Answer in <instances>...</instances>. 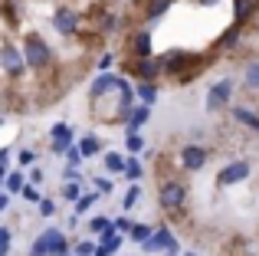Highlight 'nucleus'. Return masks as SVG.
Wrapping results in <instances>:
<instances>
[{"label": "nucleus", "mask_w": 259, "mask_h": 256, "mask_svg": "<svg viewBox=\"0 0 259 256\" xmlns=\"http://www.w3.org/2000/svg\"><path fill=\"white\" fill-rule=\"evenodd\" d=\"M23 63L30 66V69H43V66H50V59H53V50H50V43H46L39 33H30V36L23 39Z\"/></svg>", "instance_id": "f257e3e1"}, {"label": "nucleus", "mask_w": 259, "mask_h": 256, "mask_svg": "<svg viewBox=\"0 0 259 256\" xmlns=\"http://www.w3.org/2000/svg\"><path fill=\"white\" fill-rule=\"evenodd\" d=\"M30 256H69V243H66L63 230H56V227L43 230L36 237V243H33Z\"/></svg>", "instance_id": "f03ea898"}, {"label": "nucleus", "mask_w": 259, "mask_h": 256, "mask_svg": "<svg viewBox=\"0 0 259 256\" xmlns=\"http://www.w3.org/2000/svg\"><path fill=\"white\" fill-rule=\"evenodd\" d=\"M158 200H161L164 210H181V207L187 204V184H181V181H167V184H161Z\"/></svg>", "instance_id": "7ed1b4c3"}, {"label": "nucleus", "mask_w": 259, "mask_h": 256, "mask_svg": "<svg viewBox=\"0 0 259 256\" xmlns=\"http://www.w3.org/2000/svg\"><path fill=\"white\" fill-rule=\"evenodd\" d=\"M141 250L145 253H171V250H177V240L167 227H158V230H151V237L141 243Z\"/></svg>", "instance_id": "20e7f679"}, {"label": "nucleus", "mask_w": 259, "mask_h": 256, "mask_svg": "<svg viewBox=\"0 0 259 256\" xmlns=\"http://www.w3.org/2000/svg\"><path fill=\"white\" fill-rule=\"evenodd\" d=\"M230 96H233V82H230V79H220V82H213V86H210V92H207V112L223 109V105L230 102Z\"/></svg>", "instance_id": "39448f33"}, {"label": "nucleus", "mask_w": 259, "mask_h": 256, "mask_svg": "<svg viewBox=\"0 0 259 256\" xmlns=\"http://www.w3.org/2000/svg\"><path fill=\"white\" fill-rule=\"evenodd\" d=\"M53 26H56V33H63V36H72L79 26V13L72 10V7H59L56 13H53Z\"/></svg>", "instance_id": "423d86ee"}, {"label": "nucleus", "mask_w": 259, "mask_h": 256, "mask_svg": "<svg viewBox=\"0 0 259 256\" xmlns=\"http://www.w3.org/2000/svg\"><path fill=\"white\" fill-rule=\"evenodd\" d=\"M246 178H249V161H233V164H227L220 174H217V184H220V187H230V184L246 181Z\"/></svg>", "instance_id": "0eeeda50"}, {"label": "nucleus", "mask_w": 259, "mask_h": 256, "mask_svg": "<svg viewBox=\"0 0 259 256\" xmlns=\"http://www.w3.org/2000/svg\"><path fill=\"white\" fill-rule=\"evenodd\" d=\"M0 66H4V72H7V76H20V72L26 69L23 53H20L17 46H4V50H0Z\"/></svg>", "instance_id": "6e6552de"}, {"label": "nucleus", "mask_w": 259, "mask_h": 256, "mask_svg": "<svg viewBox=\"0 0 259 256\" xmlns=\"http://www.w3.org/2000/svg\"><path fill=\"white\" fill-rule=\"evenodd\" d=\"M181 164L187 167V171H200V167L207 164V148H200V145H184L181 148Z\"/></svg>", "instance_id": "1a4fd4ad"}, {"label": "nucleus", "mask_w": 259, "mask_h": 256, "mask_svg": "<svg viewBox=\"0 0 259 256\" xmlns=\"http://www.w3.org/2000/svg\"><path fill=\"white\" fill-rule=\"evenodd\" d=\"M50 138H53V151H66V148L72 145V128L69 125H53L50 128Z\"/></svg>", "instance_id": "9d476101"}, {"label": "nucleus", "mask_w": 259, "mask_h": 256, "mask_svg": "<svg viewBox=\"0 0 259 256\" xmlns=\"http://www.w3.org/2000/svg\"><path fill=\"white\" fill-rule=\"evenodd\" d=\"M132 53H135L138 59H148V56H151V33H148V30H138V33H135Z\"/></svg>", "instance_id": "9b49d317"}, {"label": "nucleus", "mask_w": 259, "mask_h": 256, "mask_svg": "<svg viewBox=\"0 0 259 256\" xmlns=\"http://www.w3.org/2000/svg\"><path fill=\"white\" fill-rule=\"evenodd\" d=\"M118 82H121L118 76H99V79L92 82V99L108 96V92H118Z\"/></svg>", "instance_id": "f8f14e48"}, {"label": "nucleus", "mask_w": 259, "mask_h": 256, "mask_svg": "<svg viewBox=\"0 0 259 256\" xmlns=\"http://www.w3.org/2000/svg\"><path fill=\"white\" fill-rule=\"evenodd\" d=\"M135 72H138V76L148 82V79H154L161 72V59H151V56H148V59H138V63H135Z\"/></svg>", "instance_id": "ddd939ff"}, {"label": "nucleus", "mask_w": 259, "mask_h": 256, "mask_svg": "<svg viewBox=\"0 0 259 256\" xmlns=\"http://www.w3.org/2000/svg\"><path fill=\"white\" fill-rule=\"evenodd\" d=\"M118 246H121V233H105L102 246H95V256H112Z\"/></svg>", "instance_id": "4468645a"}, {"label": "nucleus", "mask_w": 259, "mask_h": 256, "mask_svg": "<svg viewBox=\"0 0 259 256\" xmlns=\"http://www.w3.org/2000/svg\"><path fill=\"white\" fill-rule=\"evenodd\" d=\"M187 53H171V56H164L161 59V69L164 72H177V69H184V66H187Z\"/></svg>", "instance_id": "2eb2a0df"}, {"label": "nucleus", "mask_w": 259, "mask_h": 256, "mask_svg": "<svg viewBox=\"0 0 259 256\" xmlns=\"http://www.w3.org/2000/svg\"><path fill=\"white\" fill-rule=\"evenodd\" d=\"M151 118V112H148V105H138V109H132V115H128V132H138L141 125Z\"/></svg>", "instance_id": "dca6fc26"}, {"label": "nucleus", "mask_w": 259, "mask_h": 256, "mask_svg": "<svg viewBox=\"0 0 259 256\" xmlns=\"http://www.w3.org/2000/svg\"><path fill=\"white\" fill-rule=\"evenodd\" d=\"M253 10H256V0H233V20L236 23H243Z\"/></svg>", "instance_id": "f3484780"}, {"label": "nucleus", "mask_w": 259, "mask_h": 256, "mask_svg": "<svg viewBox=\"0 0 259 256\" xmlns=\"http://www.w3.org/2000/svg\"><path fill=\"white\" fill-rule=\"evenodd\" d=\"M233 118H236V122H243L246 128H253V132H259V115H253V112L243 109V105H236V109H233Z\"/></svg>", "instance_id": "a211bd4d"}, {"label": "nucleus", "mask_w": 259, "mask_h": 256, "mask_svg": "<svg viewBox=\"0 0 259 256\" xmlns=\"http://www.w3.org/2000/svg\"><path fill=\"white\" fill-rule=\"evenodd\" d=\"M243 86H246V89H259V59H253V63L243 69Z\"/></svg>", "instance_id": "6ab92c4d"}, {"label": "nucleus", "mask_w": 259, "mask_h": 256, "mask_svg": "<svg viewBox=\"0 0 259 256\" xmlns=\"http://www.w3.org/2000/svg\"><path fill=\"white\" fill-rule=\"evenodd\" d=\"M79 151H82V158H92V154H99V151H102L99 138H95V135H82V145H79Z\"/></svg>", "instance_id": "aec40b11"}, {"label": "nucleus", "mask_w": 259, "mask_h": 256, "mask_svg": "<svg viewBox=\"0 0 259 256\" xmlns=\"http://www.w3.org/2000/svg\"><path fill=\"white\" fill-rule=\"evenodd\" d=\"M138 96H141V102H145V105L158 102V86H154V82H141L138 86Z\"/></svg>", "instance_id": "412c9836"}, {"label": "nucleus", "mask_w": 259, "mask_h": 256, "mask_svg": "<svg viewBox=\"0 0 259 256\" xmlns=\"http://www.w3.org/2000/svg\"><path fill=\"white\" fill-rule=\"evenodd\" d=\"M171 4H174V0H151V4H148V20L164 17V10H167Z\"/></svg>", "instance_id": "4be33fe9"}, {"label": "nucleus", "mask_w": 259, "mask_h": 256, "mask_svg": "<svg viewBox=\"0 0 259 256\" xmlns=\"http://www.w3.org/2000/svg\"><path fill=\"white\" fill-rule=\"evenodd\" d=\"M63 197L66 200H79V197H82V181H66V187H63Z\"/></svg>", "instance_id": "5701e85b"}, {"label": "nucleus", "mask_w": 259, "mask_h": 256, "mask_svg": "<svg viewBox=\"0 0 259 256\" xmlns=\"http://www.w3.org/2000/svg\"><path fill=\"white\" fill-rule=\"evenodd\" d=\"M105 171H112V174L115 171H125V158H121L118 151H108L105 154Z\"/></svg>", "instance_id": "b1692460"}, {"label": "nucleus", "mask_w": 259, "mask_h": 256, "mask_svg": "<svg viewBox=\"0 0 259 256\" xmlns=\"http://www.w3.org/2000/svg\"><path fill=\"white\" fill-rule=\"evenodd\" d=\"M125 174H128L132 181H138L141 174H145V167H141V161H138V158H125Z\"/></svg>", "instance_id": "393cba45"}, {"label": "nucleus", "mask_w": 259, "mask_h": 256, "mask_svg": "<svg viewBox=\"0 0 259 256\" xmlns=\"http://www.w3.org/2000/svg\"><path fill=\"white\" fill-rule=\"evenodd\" d=\"M128 233H132V240H135V243H145V240L151 237V227H145V224H135Z\"/></svg>", "instance_id": "a878e982"}, {"label": "nucleus", "mask_w": 259, "mask_h": 256, "mask_svg": "<svg viewBox=\"0 0 259 256\" xmlns=\"http://www.w3.org/2000/svg\"><path fill=\"white\" fill-rule=\"evenodd\" d=\"M125 145H128V151H141V148H145V138H141L138 132H128V138H125Z\"/></svg>", "instance_id": "bb28decb"}, {"label": "nucleus", "mask_w": 259, "mask_h": 256, "mask_svg": "<svg viewBox=\"0 0 259 256\" xmlns=\"http://www.w3.org/2000/svg\"><path fill=\"white\" fill-rule=\"evenodd\" d=\"M138 194H141V187H138V184H132V187H128V194L121 197V207H125V210H132L135 200H138Z\"/></svg>", "instance_id": "cd10ccee"}, {"label": "nucleus", "mask_w": 259, "mask_h": 256, "mask_svg": "<svg viewBox=\"0 0 259 256\" xmlns=\"http://www.w3.org/2000/svg\"><path fill=\"white\" fill-rule=\"evenodd\" d=\"M89 227H92V230H95V233H115V227H112V224H108V220H105V217H95V220H92V224H89Z\"/></svg>", "instance_id": "c85d7f7f"}, {"label": "nucleus", "mask_w": 259, "mask_h": 256, "mask_svg": "<svg viewBox=\"0 0 259 256\" xmlns=\"http://www.w3.org/2000/svg\"><path fill=\"white\" fill-rule=\"evenodd\" d=\"M7 181V191L10 194H20V187H23V174H10V178H4Z\"/></svg>", "instance_id": "c756f323"}, {"label": "nucleus", "mask_w": 259, "mask_h": 256, "mask_svg": "<svg viewBox=\"0 0 259 256\" xmlns=\"http://www.w3.org/2000/svg\"><path fill=\"white\" fill-rule=\"evenodd\" d=\"M95 197H99V194H85V197H79V207H76V217H79V214H82V210H89V207L95 204ZM76 217H72V220H76Z\"/></svg>", "instance_id": "7c9ffc66"}, {"label": "nucleus", "mask_w": 259, "mask_h": 256, "mask_svg": "<svg viewBox=\"0 0 259 256\" xmlns=\"http://www.w3.org/2000/svg\"><path fill=\"white\" fill-rule=\"evenodd\" d=\"M66 158H69V161H72V164H76V167L82 164V151H79L76 145H69V148H66Z\"/></svg>", "instance_id": "2f4dec72"}, {"label": "nucleus", "mask_w": 259, "mask_h": 256, "mask_svg": "<svg viewBox=\"0 0 259 256\" xmlns=\"http://www.w3.org/2000/svg\"><path fill=\"white\" fill-rule=\"evenodd\" d=\"M39 214H43V217H53V214H56V204H53L50 197H43L39 200Z\"/></svg>", "instance_id": "473e14b6"}, {"label": "nucleus", "mask_w": 259, "mask_h": 256, "mask_svg": "<svg viewBox=\"0 0 259 256\" xmlns=\"http://www.w3.org/2000/svg\"><path fill=\"white\" fill-rule=\"evenodd\" d=\"M20 194H23L26 200H33V204H39V200H43V197H39V191H36V187H33V184H26V187H23V191H20Z\"/></svg>", "instance_id": "72a5a7b5"}, {"label": "nucleus", "mask_w": 259, "mask_h": 256, "mask_svg": "<svg viewBox=\"0 0 259 256\" xmlns=\"http://www.w3.org/2000/svg\"><path fill=\"white\" fill-rule=\"evenodd\" d=\"M76 256H95V243H92V240L79 243V253H76Z\"/></svg>", "instance_id": "f704fd0d"}, {"label": "nucleus", "mask_w": 259, "mask_h": 256, "mask_svg": "<svg viewBox=\"0 0 259 256\" xmlns=\"http://www.w3.org/2000/svg\"><path fill=\"white\" fill-rule=\"evenodd\" d=\"M95 187H99V194H108L112 191V181L108 178H95Z\"/></svg>", "instance_id": "c9c22d12"}, {"label": "nucleus", "mask_w": 259, "mask_h": 256, "mask_svg": "<svg viewBox=\"0 0 259 256\" xmlns=\"http://www.w3.org/2000/svg\"><path fill=\"white\" fill-rule=\"evenodd\" d=\"M17 161H20V167L33 164V151H20V154H17Z\"/></svg>", "instance_id": "e433bc0d"}, {"label": "nucleus", "mask_w": 259, "mask_h": 256, "mask_svg": "<svg viewBox=\"0 0 259 256\" xmlns=\"http://www.w3.org/2000/svg\"><path fill=\"white\" fill-rule=\"evenodd\" d=\"M233 43H236V30H230V33H227V36H223V39H220V46H233Z\"/></svg>", "instance_id": "4c0bfd02"}, {"label": "nucleus", "mask_w": 259, "mask_h": 256, "mask_svg": "<svg viewBox=\"0 0 259 256\" xmlns=\"http://www.w3.org/2000/svg\"><path fill=\"white\" fill-rule=\"evenodd\" d=\"M115 227H118V233H125V230H132L135 224H132V220H118V224H115Z\"/></svg>", "instance_id": "58836bf2"}, {"label": "nucleus", "mask_w": 259, "mask_h": 256, "mask_svg": "<svg viewBox=\"0 0 259 256\" xmlns=\"http://www.w3.org/2000/svg\"><path fill=\"white\" fill-rule=\"evenodd\" d=\"M108 66H112V56H108V53H105V56L99 59V72H102V69H108Z\"/></svg>", "instance_id": "ea45409f"}, {"label": "nucleus", "mask_w": 259, "mask_h": 256, "mask_svg": "<svg viewBox=\"0 0 259 256\" xmlns=\"http://www.w3.org/2000/svg\"><path fill=\"white\" fill-rule=\"evenodd\" d=\"M0 210H7V194L0 191Z\"/></svg>", "instance_id": "a19ab883"}, {"label": "nucleus", "mask_w": 259, "mask_h": 256, "mask_svg": "<svg viewBox=\"0 0 259 256\" xmlns=\"http://www.w3.org/2000/svg\"><path fill=\"white\" fill-rule=\"evenodd\" d=\"M10 253V243H0V256H7Z\"/></svg>", "instance_id": "79ce46f5"}, {"label": "nucleus", "mask_w": 259, "mask_h": 256, "mask_svg": "<svg viewBox=\"0 0 259 256\" xmlns=\"http://www.w3.org/2000/svg\"><path fill=\"white\" fill-rule=\"evenodd\" d=\"M184 256H197V253H184Z\"/></svg>", "instance_id": "37998d69"}, {"label": "nucleus", "mask_w": 259, "mask_h": 256, "mask_svg": "<svg viewBox=\"0 0 259 256\" xmlns=\"http://www.w3.org/2000/svg\"><path fill=\"white\" fill-rule=\"evenodd\" d=\"M256 7H259V0H256Z\"/></svg>", "instance_id": "c03bdc74"}]
</instances>
